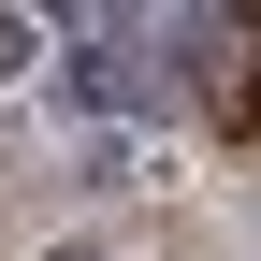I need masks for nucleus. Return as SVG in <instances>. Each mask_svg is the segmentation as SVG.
Wrapping results in <instances>:
<instances>
[{"label": "nucleus", "mask_w": 261, "mask_h": 261, "mask_svg": "<svg viewBox=\"0 0 261 261\" xmlns=\"http://www.w3.org/2000/svg\"><path fill=\"white\" fill-rule=\"evenodd\" d=\"M58 87L87 102V130H130L145 102H174L160 15H58Z\"/></svg>", "instance_id": "obj_1"}, {"label": "nucleus", "mask_w": 261, "mask_h": 261, "mask_svg": "<svg viewBox=\"0 0 261 261\" xmlns=\"http://www.w3.org/2000/svg\"><path fill=\"white\" fill-rule=\"evenodd\" d=\"M73 189H130V130H73Z\"/></svg>", "instance_id": "obj_2"}, {"label": "nucleus", "mask_w": 261, "mask_h": 261, "mask_svg": "<svg viewBox=\"0 0 261 261\" xmlns=\"http://www.w3.org/2000/svg\"><path fill=\"white\" fill-rule=\"evenodd\" d=\"M44 44H58L44 15H0V87H15V73H29V58H44Z\"/></svg>", "instance_id": "obj_3"}, {"label": "nucleus", "mask_w": 261, "mask_h": 261, "mask_svg": "<svg viewBox=\"0 0 261 261\" xmlns=\"http://www.w3.org/2000/svg\"><path fill=\"white\" fill-rule=\"evenodd\" d=\"M58 261H116V247H58Z\"/></svg>", "instance_id": "obj_4"}]
</instances>
